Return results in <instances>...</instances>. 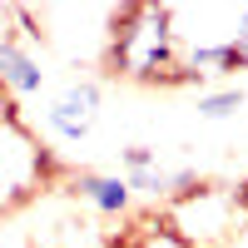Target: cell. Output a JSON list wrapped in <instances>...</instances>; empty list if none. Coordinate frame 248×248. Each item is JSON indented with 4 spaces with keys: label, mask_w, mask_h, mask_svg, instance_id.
I'll use <instances>...</instances> for the list:
<instances>
[{
    "label": "cell",
    "mask_w": 248,
    "mask_h": 248,
    "mask_svg": "<svg viewBox=\"0 0 248 248\" xmlns=\"http://www.w3.org/2000/svg\"><path fill=\"white\" fill-rule=\"evenodd\" d=\"M238 105H243V94L229 90V94H209V99H199V114H203V119H229Z\"/></svg>",
    "instance_id": "obj_4"
},
{
    "label": "cell",
    "mask_w": 248,
    "mask_h": 248,
    "mask_svg": "<svg viewBox=\"0 0 248 248\" xmlns=\"http://www.w3.org/2000/svg\"><path fill=\"white\" fill-rule=\"evenodd\" d=\"M79 194H85L94 209L119 214L124 203H129V184H124V179H79Z\"/></svg>",
    "instance_id": "obj_3"
},
{
    "label": "cell",
    "mask_w": 248,
    "mask_h": 248,
    "mask_svg": "<svg viewBox=\"0 0 248 248\" xmlns=\"http://www.w3.org/2000/svg\"><path fill=\"white\" fill-rule=\"evenodd\" d=\"M94 119H99V90L94 85H70V90H60L45 105V124L65 144H79L94 129Z\"/></svg>",
    "instance_id": "obj_1"
},
{
    "label": "cell",
    "mask_w": 248,
    "mask_h": 248,
    "mask_svg": "<svg viewBox=\"0 0 248 248\" xmlns=\"http://www.w3.org/2000/svg\"><path fill=\"white\" fill-rule=\"evenodd\" d=\"M0 85H10V90H20V94H30V90L45 85V75H40V65H35L25 50H15L10 40H0Z\"/></svg>",
    "instance_id": "obj_2"
}]
</instances>
